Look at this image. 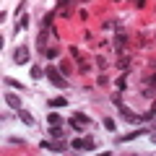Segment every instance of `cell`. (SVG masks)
<instances>
[{"label":"cell","mask_w":156,"mask_h":156,"mask_svg":"<svg viewBox=\"0 0 156 156\" xmlns=\"http://www.w3.org/2000/svg\"><path fill=\"white\" fill-rule=\"evenodd\" d=\"M104 128L109 130V133H115V130H117V125H115V120H112V117H107V120H104Z\"/></svg>","instance_id":"obj_13"},{"label":"cell","mask_w":156,"mask_h":156,"mask_svg":"<svg viewBox=\"0 0 156 156\" xmlns=\"http://www.w3.org/2000/svg\"><path fill=\"white\" fill-rule=\"evenodd\" d=\"M94 148H96V140L94 138H86L83 140V151H94Z\"/></svg>","instance_id":"obj_11"},{"label":"cell","mask_w":156,"mask_h":156,"mask_svg":"<svg viewBox=\"0 0 156 156\" xmlns=\"http://www.w3.org/2000/svg\"><path fill=\"white\" fill-rule=\"evenodd\" d=\"M44 55L50 57V60H55V57L60 55V50H57V47H52V50H44Z\"/></svg>","instance_id":"obj_14"},{"label":"cell","mask_w":156,"mask_h":156,"mask_svg":"<svg viewBox=\"0 0 156 156\" xmlns=\"http://www.w3.org/2000/svg\"><path fill=\"white\" fill-rule=\"evenodd\" d=\"M154 65H156V62H154Z\"/></svg>","instance_id":"obj_24"},{"label":"cell","mask_w":156,"mask_h":156,"mask_svg":"<svg viewBox=\"0 0 156 156\" xmlns=\"http://www.w3.org/2000/svg\"><path fill=\"white\" fill-rule=\"evenodd\" d=\"M47 122H50V125H60V117H57L55 112H50V117H47Z\"/></svg>","instance_id":"obj_15"},{"label":"cell","mask_w":156,"mask_h":156,"mask_svg":"<svg viewBox=\"0 0 156 156\" xmlns=\"http://www.w3.org/2000/svg\"><path fill=\"white\" fill-rule=\"evenodd\" d=\"M146 133H148V128H138V130H133V133L122 135V138H117V143H128V140H135V138H140V135H146Z\"/></svg>","instance_id":"obj_3"},{"label":"cell","mask_w":156,"mask_h":156,"mask_svg":"<svg viewBox=\"0 0 156 156\" xmlns=\"http://www.w3.org/2000/svg\"><path fill=\"white\" fill-rule=\"evenodd\" d=\"M73 117H76L78 122H83V125H86V122H89V117H86V115H81V112H76V115H73Z\"/></svg>","instance_id":"obj_18"},{"label":"cell","mask_w":156,"mask_h":156,"mask_svg":"<svg viewBox=\"0 0 156 156\" xmlns=\"http://www.w3.org/2000/svg\"><path fill=\"white\" fill-rule=\"evenodd\" d=\"M5 104L11 107V109H21V99H18L16 94H11V91L5 94Z\"/></svg>","instance_id":"obj_4"},{"label":"cell","mask_w":156,"mask_h":156,"mask_svg":"<svg viewBox=\"0 0 156 156\" xmlns=\"http://www.w3.org/2000/svg\"><path fill=\"white\" fill-rule=\"evenodd\" d=\"M107 65H109V62H107L104 57H96V68H99V70H107Z\"/></svg>","instance_id":"obj_16"},{"label":"cell","mask_w":156,"mask_h":156,"mask_svg":"<svg viewBox=\"0 0 156 156\" xmlns=\"http://www.w3.org/2000/svg\"><path fill=\"white\" fill-rule=\"evenodd\" d=\"M151 115H156V104H154V107H151Z\"/></svg>","instance_id":"obj_23"},{"label":"cell","mask_w":156,"mask_h":156,"mask_svg":"<svg viewBox=\"0 0 156 156\" xmlns=\"http://www.w3.org/2000/svg\"><path fill=\"white\" fill-rule=\"evenodd\" d=\"M70 3H73V0H57V5H62V8H65V5H70Z\"/></svg>","instance_id":"obj_21"},{"label":"cell","mask_w":156,"mask_h":156,"mask_svg":"<svg viewBox=\"0 0 156 156\" xmlns=\"http://www.w3.org/2000/svg\"><path fill=\"white\" fill-rule=\"evenodd\" d=\"M39 146H42L44 151H57V154H62V151H65V146H62V143H50V140H42Z\"/></svg>","instance_id":"obj_5"},{"label":"cell","mask_w":156,"mask_h":156,"mask_svg":"<svg viewBox=\"0 0 156 156\" xmlns=\"http://www.w3.org/2000/svg\"><path fill=\"white\" fill-rule=\"evenodd\" d=\"M73 148H76V151H83V140L76 138V140H73Z\"/></svg>","instance_id":"obj_19"},{"label":"cell","mask_w":156,"mask_h":156,"mask_svg":"<svg viewBox=\"0 0 156 156\" xmlns=\"http://www.w3.org/2000/svg\"><path fill=\"white\" fill-rule=\"evenodd\" d=\"M42 76H44V70H42V68H37V65H31V78H34V81H39Z\"/></svg>","instance_id":"obj_10"},{"label":"cell","mask_w":156,"mask_h":156,"mask_svg":"<svg viewBox=\"0 0 156 156\" xmlns=\"http://www.w3.org/2000/svg\"><path fill=\"white\" fill-rule=\"evenodd\" d=\"M151 143H154V146H156V133H151Z\"/></svg>","instance_id":"obj_22"},{"label":"cell","mask_w":156,"mask_h":156,"mask_svg":"<svg viewBox=\"0 0 156 156\" xmlns=\"http://www.w3.org/2000/svg\"><path fill=\"white\" fill-rule=\"evenodd\" d=\"M44 76H47V81H50V83L55 86V89H62V91H65L68 86H70V83H68V76H62V73L57 70L55 65H50V68H47V70H44Z\"/></svg>","instance_id":"obj_1"},{"label":"cell","mask_w":156,"mask_h":156,"mask_svg":"<svg viewBox=\"0 0 156 156\" xmlns=\"http://www.w3.org/2000/svg\"><path fill=\"white\" fill-rule=\"evenodd\" d=\"M47 39H50V29H42V31H39V37H37L39 50H47Z\"/></svg>","instance_id":"obj_6"},{"label":"cell","mask_w":156,"mask_h":156,"mask_svg":"<svg viewBox=\"0 0 156 156\" xmlns=\"http://www.w3.org/2000/svg\"><path fill=\"white\" fill-rule=\"evenodd\" d=\"M13 62H18V65H26L29 62V50L26 47H18V50L13 52Z\"/></svg>","instance_id":"obj_2"},{"label":"cell","mask_w":156,"mask_h":156,"mask_svg":"<svg viewBox=\"0 0 156 156\" xmlns=\"http://www.w3.org/2000/svg\"><path fill=\"white\" fill-rule=\"evenodd\" d=\"M5 83H8V86H13V89H23V83H18L16 78H11V76H5Z\"/></svg>","instance_id":"obj_12"},{"label":"cell","mask_w":156,"mask_h":156,"mask_svg":"<svg viewBox=\"0 0 156 156\" xmlns=\"http://www.w3.org/2000/svg\"><path fill=\"white\" fill-rule=\"evenodd\" d=\"M96 83H99V86H107L109 81H107V76H99V78H96Z\"/></svg>","instance_id":"obj_20"},{"label":"cell","mask_w":156,"mask_h":156,"mask_svg":"<svg viewBox=\"0 0 156 156\" xmlns=\"http://www.w3.org/2000/svg\"><path fill=\"white\" fill-rule=\"evenodd\" d=\"M50 135L52 138H62V128L60 125H50Z\"/></svg>","instance_id":"obj_9"},{"label":"cell","mask_w":156,"mask_h":156,"mask_svg":"<svg viewBox=\"0 0 156 156\" xmlns=\"http://www.w3.org/2000/svg\"><path fill=\"white\" fill-rule=\"evenodd\" d=\"M115 83H117V89H120V91H125V89H128V83H125V78H117Z\"/></svg>","instance_id":"obj_17"},{"label":"cell","mask_w":156,"mask_h":156,"mask_svg":"<svg viewBox=\"0 0 156 156\" xmlns=\"http://www.w3.org/2000/svg\"><path fill=\"white\" fill-rule=\"evenodd\" d=\"M18 117H21V120H23L26 125H34V115H31V112H26V109H18Z\"/></svg>","instance_id":"obj_8"},{"label":"cell","mask_w":156,"mask_h":156,"mask_svg":"<svg viewBox=\"0 0 156 156\" xmlns=\"http://www.w3.org/2000/svg\"><path fill=\"white\" fill-rule=\"evenodd\" d=\"M47 104H50V109H62L68 101H65V96H57V99H50Z\"/></svg>","instance_id":"obj_7"}]
</instances>
